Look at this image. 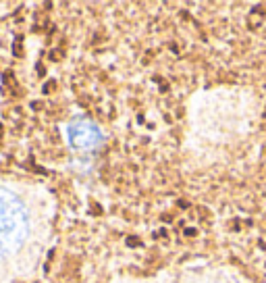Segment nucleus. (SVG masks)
Returning <instances> with one entry per match:
<instances>
[{
	"mask_svg": "<svg viewBox=\"0 0 266 283\" xmlns=\"http://www.w3.org/2000/svg\"><path fill=\"white\" fill-rule=\"evenodd\" d=\"M54 85H56V83H54V81H50V83H48V85H46V94H48V92H52V90H54Z\"/></svg>",
	"mask_w": 266,
	"mask_h": 283,
	"instance_id": "2",
	"label": "nucleus"
},
{
	"mask_svg": "<svg viewBox=\"0 0 266 283\" xmlns=\"http://www.w3.org/2000/svg\"><path fill=\"white\" fill-rule=\"evenodd\" d=\"M0 135H2V125H0Z\"/></svg>",
	"mask_w": 266,
	"mask_h": 283,
	"instance_id": "3",
	"label": "nucleus"
},
{
	"mask_svg": "<svg viewBox=\"0 0 266 283\" xmlns=\"http://www.w3.org/2000/svg\"><path fill=\"white\" fill-rule=\"evenodd\" d=\"M15 54H17V56L23 54V52H21V38H17V44H15Z\"/></svg>",
	"mask_w": 266,
	"mask_h": 283,
	"instance_id": "1",
	"label": "nucleus"
}]
</instances>
